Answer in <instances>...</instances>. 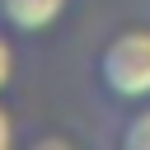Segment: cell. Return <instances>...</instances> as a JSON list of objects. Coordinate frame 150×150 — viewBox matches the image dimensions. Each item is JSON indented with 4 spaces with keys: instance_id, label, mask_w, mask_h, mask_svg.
Listing matches in <instances>:
<instances>
[{
    "instance_id": "5",
    "label": "cell",
    "mask_w": 150,
    "mask_h": 150,
    "mask_svg": "<svg viewBox=\"0 0 150 150\" xmlns=\"http://www.w3.org/2000/svg\"><path fill=\"white\" fill-rule=\"evenodd\" d=\"M14 145V117H9V108L0 103V150H9Z\"/></svg>"
},
{
    "instance_id": "4",
    "label": "cell",
    "mask_w": 150,
    "mask_h": 150,
    "mask_svg": "<svg viewBox=\"0 0 150 150\" xmlns=\"http://www.w3.org/2000/svg\"><path fill=\"white\" fill-rule=\"evenodd\" d=\"M9 80H14V47H9V38L0 33V94H5Z\"/></svg>"
},
{
    "instance_id": "1",
    "label": "cell",
    "mask_w": 150,
    "mask_h": 150,
    "mask_svg": "<svg viewBox=\"0 0 150 150\" xmlns=\"http://www.w3.org/2000/svg\"><path fill=\"white\" fill-rule=\"evenodd\" d=\"M94 80L117 103H145L150 98V23L117 28L94 56Z\"/></svg>"
},
{
    "instance_id": "2",
    "label": "cell",
    "mask_w": 150,
    "mask_h": 150,
    "mask_svg": "<svg viewBox=\"0 0 150 150\" xmlns=\"http://www.w3.org/2000/svg\"><path fill=\"white\" fill-rule=\"evenodd\" d=\"M70 0H0V23L9 33H47Z\"/></svg>"
},
{
    "instance_id": "3",
    "label": "cell",
    "mask_w": 150,
    "mask_h": 150,
    "mask_svg": "<svg viewBox=\"0 0 150 150\" xmlns=\"http://www.w3.org/2000/svg\"><path fill=\"white\" fill-rule=\"evenodd\" d=\"M117 145L122 150H150V103L127 112V122L117 127Z\"/></svg>"
}]
</instances>
